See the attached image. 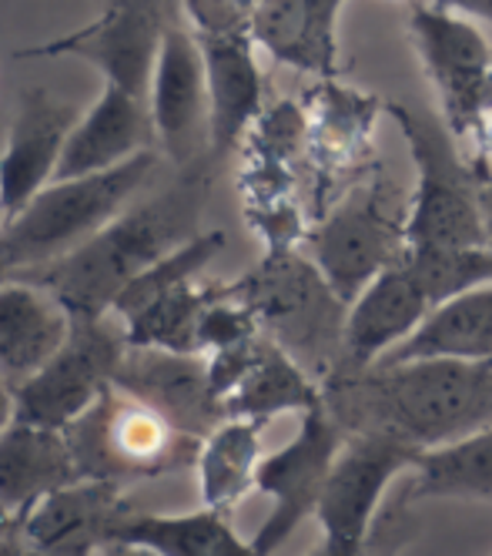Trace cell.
Wrapping results in <instances>:
<instances>
[{"label": "cell", "mask_w": 492, "mask_h": 556, "mask_svg": "<svg viewBox=\"0 0 492 556\" xmlns=\"http://www.w3.org/2000/svg\"><path fill=\"white\" fill-rule=\"evenodd\" d=\"M429 312L432 299L405 258H399L349 305L342 349L345 366H376L382 355H389L426 323Z\"/></svg>", "instance_id": "obj_18"}, {"label": "cell", "mask_w": 492, "mask_h": 556, "mask_svg": "<svg viewBox=\"0 0 492 556\" xmlns=\"http://www.w3.org/2000/svg\"><path fill=\"white\" fill-rule=\"evenodd\" d=\"M479 205H482V225H485V242L492 249V181L482 185V194H479Z\"/></svg>", "instance_id": "obj_35"}, {"label": "cell", "mask_w": 492, "mask_h": 556, "mask_svg": "<svg viewBox=\"0 0 492 556\" xmlns=\"http://www.w3.org/2000/svg\"><path fill=\"white\" fill-rule=\"evenodd\" d=\"M321 406L355 435H392L416 453L442 450L492 426V363L339 366L325 379Z\"/></svg>", "instance_id": "obj_1"}, {"label": "cell", "mask_w": 492, "mask_h": 556, "mask_svg": "<svg viewBox=\"0 0 492 556\" xmlns=\"http://www.w3.org/2000/svg\"><path fill=\"white\" fill-rule=\"evenodd\" d=\"M117 540L144 543L161 556H258L252 540L244 543L231 530L228 513L218 509H194L181 516H131L121 527Z\"/></svg>", "instance_id": "obj_26"}, {"label": "cell", "mask_w": 492, "mask_h": 556, "mask_svg": "<svg viewBox=\"0 0 492 556\" xmlns=\"http://www.w3.org/2000/svg\"><path fill=\"white\" fill-rule=\"evenodd\" d=\"M386 114L395 117L402 138L408 141L413 162L419 172L416 194L408 202L405 242L408 245H489L479 194L482 178L479 168H469L453 141L445 122H436L429 111L408 108L399 101L382 104Z\"/></svg>", "instance_id": "obj_5"}, {"label": "cell", "mask_w": 492, "mask_h": 556, "mask_svg": "<svg viewBox=\"0 0 492 556\" xmlns=\"http://www.w3.org/2000/svg\"><path fill=\"white\" fill-rule=\"evenodd\" d=\"M80 114L85 111L77 104L51 94L48 88L21 91L8 144L0 151V208L8 222L54 181L64 144Z\"/></svg>", "instance_id": "obj_14"}, {"label": "cell", "mask_w": 492, "mask_h": 556, "mask_svg": "<svg viewBox=\"0 0 492 556\" xmlns=\"http://www.w3.org/2000/svg\"><path fill=\"white\" fill-rule=\"evenodd\" d=\"M148 111L161 151L175 165L191 168L201 154L212 151L209 128V74L198 37L188 27H172L151 77Z\"/></svg>", "instance_id": "obj_13"}, {"label": "cell", "mask_w": 492, "mask_h": 556, "mask_svg": "<svg viewBox=\"0 0 492 556\" xmlns=\"http://www.w3.org/2000/svg\"><path fill=\"white\" fill-rule=\"evenodd\" d=\"M74 480L80 476L64 432L14 419V426L0 435V503L21 523L40 500Z\"/></svg>", "instance_id": "obj_22"}, {"label": "cell", "mask_w": 492, "mask_h": 556, "mask_svg": "<svg viewBox=\"0 0 492 556\" xmlns=\"http://www.w3.org/2000/svg\"><path fill=\"white\" fill-rule=\"evenodd\" d=\"M14 419H17V395L4 379H0V435L14 426Z\"/></svg>", "instance_id": "obj_33"}, {"label": "cell", "mask_w": 492, "mask_h": 556, "mask_svg": "<svg viewBox=\"0 0 492 556\" xmlns=\"http://www.w3.org/2000/svg\"><path fill=\"white\" fill-rule=\"evenodd\" d=\"M255 315L258 329L285 349L305 372L332 376L336 352L345 349L349 305L325 282L315 262L272 252L255 271L225 289Z\"/></svg>", "instance_id": "obj_4"}, {"label": "cell", "mask_w": 492, "mask_h": 556, "mask_svg": "<svg viewBox=\"0 0 492 556\" xmlns=\"http://www.w3.org/2000/svg\"><path fill=\"white\" fill-rule=\"evenodd\" d=\"M80 480H154L198 459L201 440L181 432L128 389L111 386L98 406L80 416L67 432Z\"/></svg>", "instance_id": "obj_6"}, {"label": "cell", "mask_w": 492, "mask_h": 556, "mask_svg": "<svg viewBox=\"0 0 492 556\" xmlns=\"http://www.w3.org/2000/svg\"><path fill=\"white\" fill-rule=\"evenodd\" d=\"M185 0H108L98 21L21 58H80L94 64L108 85L148 101L164 37L181 24Z\"/></svg>", "instance_id": "obj_9"}, {"label": "cell", "mask_w": 492, "mask_h": 556, "mask_svg": "<svg viewBox=\"0 0 492 556\" xmlns=\"http://www.w3.org/2000/svg\"><path fill=\"white\" fill-rule=\"evenodd\" d=\"M74 329L71 308L24 278L0 282V379L14 392L45 369Z\"/></svg>", "instance_id": "obj_17"}, {"label": "cell", "mask_w": 492, "mask_h": 556, "mask_svg": "<svg viewBox=\"0 0 492 556\" xmlns=\"http://www.w3.org/2000/svg\"><path fill=\"white\" fill-rule=\"evenodd\" d=\"M436 11H445V14H466V17H479L485 24H492V0H436L432 4Z\"/></svg>", "instance_id": "obj_32"}, {"label": "cell", "mask_w": 492, "mask_h": 556, "mask_svg": "<svg viewBox=\"0 0 492 556\" xmlns=\"http://www.w3.org/2000/svg\"><path fill=\"white\" fill-rule=\"evenodd\" d=\"M413 37L442 98L445 128L466 135L485 128L492 111V54L476 24L436 8H413Z\"/></svg>", "instance_id": "obj_12"}, {"label": "cell", "mask_w": 492, "mask_h": 556, "mask_svg": "<svg viewBox=\"0 0 492 556\" xmlns=\"http://www.w3.org/2000/svg\"><path fill=\"white\" fill-rule=\"evenodd\" d=\"M262 429L265 422L225 419L201 440L198 450V490L204 509L228 513L255 490L262 466Z\"/></svg>", "instance_id": "obj_25"}, {"label": "cell", "mask_w": 492, "mask_h": 556, "mask_svg": "<svg viewBox=\"0 0 492 556\" xmlns=\"http://www.w3.org/2000/svg\"><path fill=\"white\" fill-rule=\"evenodd\" d=\"M209 74L212 154L225 157L262 114V71L252 34H194Z\"/></svg>", "instance_id": "obj_20"}, {"label": "cell", "mask_w": 492, "mask_h": 556, "mask_svg": "<svg viewBox=\"0 0 492 556\" xmlns=\"http://www.w3.org/2000/svg\"><path fill=\"white\" fill-rule=\"evenodd\" d=\"M416 496L492 500V426L459 443L429 450L416 463Z\"/></svg>", "instance_id": "obj_28"}, {"label": "cell", "mask_w": 492, "mask_h": 556, "mask_svg": "<svg viewBox=\"0 0 492 556\" xmlns=\"http://www.w3.org/2000/svg\"><path fill=\"white\" fill-rule=\"evenodd\" d=\"M157 172V154L141 151L111 172L51 181L34 202L4 225L0 245L8 252L11 275L48 265L91 242L117 215H125L148 178Z\"/></svg>", "instance_id": "obj_3"}, {"label": "cell", "mask_w": 492, "mask_h": 556, "mask_svg": "<svg viewBox=\"0 0 492 556\" xmlns=\"http://www.w3.org/2000/svg\"><path fill=\"white\" fill-rule=\"evenodd\" d=\"M101 556H161L157 549H151V546H144V543H131V540H114V543H108L104 546V553Z\"/></svg>", "instance_id": "obj_34"}, {"label": "cell", "mask_w": 492, "mask_h": 556, "mask_svg": "<svg viewBox=\"0 0 492 556\" xmlns=\"http://www.w3.org/2000/svg\"><path fill=\"white\" fill-rule=\"evenodd\" d=\"M128 520L117 483L74 480L40 500L21 530L30 549L45 556H94L117 540Z\"/></svg>", "instance_id": "obj_16"}, {"label": "cell", "mask_w": 492, "mask_h": 556, "mask_svg": "<svg viewBox=\"0 0 492 556\" xmlns=\"http://www.w3.org/2000/svg\"><path fill=\"white\" fill-rule=\"evenodd\" d=\"M395 185H368L328 215L312 235V262L332 292L352 305L376 278L395 265L408 242Z\"/></svg>", "instance_id": "obj_8"}, {"label": "cell", "mask_w": 492, "mask_h": 556, "mask_svg": "<svg viewBox=\"0 0 492 556\" xmlns=\"http://www.w3.org/2000/svg\"><path fill=\"white\" fill-rule=\"evenodd\" d=\"M339 453H342V426L325 413V406H315L302 413V426L292 435V443H285L278 453L262 459L255 490L272 500V513L252 536L258 556H272L299 530V523L315 516L318 496Z\"/></svg>", "instance_id": "obj_10"}, {"label": "cell", "mask_w": 492, "mask_h": 556, "mask_svg": "<svg viewBox=\"0 0 492 556\" xmlns=\"http://www.w3.org/2000/svg\"><path fill=\"white\" fill-rule=\"evenodd\" d=\"M265 0H185L194 34H249L255 11Z\"/></svg>", "instance_id": "obj_31"}, {"label": "cell", "mask_w": 492, "mask_h": 556, "mask_svg": "<svg viewBox=\"0 0 492 556\" xmlns=\"http://www.w3.org/2000/svg\"><path fill=\"white\" fill-rule=\"evenodd\" d=\"M419 456L422 453L392 440V435H352V443L339 453L332 472H328L315 506L321 540L358 556L389 483L402 469H416Z\"/></svg>", "instance_id": "obj_11"}, {"label": "cell", "mask_w": 492, "mask_h": 556, "mask_svg": "<svg viewBox=\"0 0 492 556\" xmlns=\"http://www.w3.org/2000/svg\"><path fill=\"white\" fill-rule=\"evenodd\" d=\"M218 289H198L194 282H185L178 289H168L125 315V332L131 345L141 349H164L181 355H201L198 345V326L201 315L215 302Z\"/></svg>", "instance_id": "obj_27"}, {"label": "cell", "mask_w": 492, "mask_h": 556, "mask_svg": "<svg viewBox=\"0 0 492 556\" xmlns=\"http://www.w3.org/2000/svg\"><path fill=\"white\" fill-rule=\"evenodd\" d=\"M345 0H265L252 17V41L295 71L336 74V24Z\"/></svg>", "instance_id": "obj_21"}, {"label": "cell", "mask_w": 492, "mask_h": 556, "mask_svg": "<svg viewBox=\"0 0 492 556\" xmlns=\"http://www.w3.org/2000/svg\"><path fill=\"white\" fill-rule=\"evenodd\" d=\"M151 144H154V125H151L148 101L114 85H104L101 98L74 125L54 181L111 172L138 157L141 151H151Z\"/></svg>", "instance_id": "obj_19"}, {"label": "cell", "mask_w": 492, "mask_h": 556, "mask_svg": "<svg viewBox=\"0 0 492 556\" xmlns=\"http://www.w3.org/2000/svg\"><path fill=\"white\" fill-rule=\"evenodd\" d=\"M419 359H456L492 363V286L463 292L436 305L426 323L382 355V366L419 363Z\"/></svg>", "instance_id": "obj_23"}, {"label": "cell", "mask_w": 492, "mask_h": 556, "mask_svg": "<svg viewBox=\"0 0 492 556\" xmlns=\"http://www.w3.org/2000/svg\"><path fill=\"white\" fill-rule=\"evenodd\" d=\"M4 278H11V262H8L4 245H0V282H4Z\"/></svg>", "instance_id": "obj_38"}, {"label": "cell", "mask_w": 492, "mask_h": 556, "mask_svg": "<svg viewBox=\"0 0 492 556\" xmlns=\"http://www.w3.org/2000/svg\"><path fill=\"white\" fill-rule=\"evenodd\" d=\"M222 249H225V231H201L198 238H191L188 245H181V249L172 252L168 258H161L154 268H148V271L138 278V282L117 299L114 315H117V319H125V315H131L135 308H141V305L151 302L154 295L191 282V278H194L204 265H209Z\"/></svg>", "instance_id": "obj_30"}, {"label": "cell", "mask_w": 492, "mask_h": 556, "mask_svg": "<svg viewBox=\"0 0 492 556\" xmlns=\"http://www.w3.org/2000/svg\"><path fill=\"white\" fill-rule=\"evenodd\" d=\"M222 406L225 419L268 422L278 413H308L321 406V392L289 352L278 349L272 339H258L249 372L241 376Z\"/></svg>", "instance_id": "obj_24"}, {"label": "cell", "mask_w": 492, "mask_h": 556, "mask_svg": "<svg viewBox=\"0 0 492 556\" xmlns=\"http://www.w3.org/2000/svg\"><path fill=\"white\" fill-rule=\"evenodd\" d=\"M131 349L125 323L111 315H74V329L54 359L24 382L17 395V419L67 432L88 416L101 395L114 386V376Z\"/></svg>", "instance_id": "obj_7"}, {"label": "cell", "mask_w": 492, "mask_h": 556, "mask_svg": "<svg viewBox=\"0 0 492 556\" xmlns=\"http://www.w3.org/2000/svg\"><path fill=\"white\" fill-rule=\"evenodd\" d=\"M209 194V178L188 175L144 202L117 215L91 242L77 245L58 262L17 271L14 278L54 292L71 315H114L117 299L138 278L198 238V215Z\"/></svg>", "instance_id": "obj_2"}, {"label": "cell", "mask_w": 492, "mask_h": 556, "mask_svg": "<svg viewBox=\"0 0 492 556\" xmlns=\"http://www.w3.org/2000/svg\"><path fill=\"white\" fill-rule=\"evenodd\" d=\"M21 556H45V553H37V549H27V553H21Z\"/></svg>", "instance_id": "obj_40"}, {"label": "cell", "mask_w": 492, "mask_h": 556, "mask_svg": "<svg viewBox=\"0 0 492 556\" xmlns=\"http://www.w3.org/2000/svg\"><path fill=\"white\" fill-rule=\"evenodd\" d=\"M114 386L128 389L161 416H168L188 435H209L215 426L225 422L222 400L209 379V359L204 355H181L164 349H141L131 345L125 352Z\"/></svg>", "instance_id": "obj_15"}, {"label": "cell", "mask_w": 492, "mask_h": 556, "mask_svg": "<svg viewBox=\"0 0 492 556\" xmlns=\"http://www.w3.org/2000/svg\"><path fill=\"white\" fill-rule=\"evenodd\" d=\"M402 258L432 299V308L463 292L492 286L489 245H408Z\"/></svg>", "instance_id": "obj_29"}, {"label": "cell", "mask_w": 492, "mask_h": 556, "mask_svg": "<svg viewBox=\"0 0 492 556\" xmlns=\"http://www.w3.org/2000/svg\"><path fill=\"white\" fill-rule=\"evenodd\" d=\"M308 556H355V553H349V549H339V546H332V543H318Z\"/></svg>", "instance_id": "obj_37"}, {"label": "cell", "mask_w": 492, "mask_h": 556, "mask_svg": "<svg viewBox=\"0 0 492 556\" xmlns=\"http://www.w3.org/2000/svg\"><path fill=\"white\" fill-rule=\"evenodd\" d=\"M14 527L21 530V520H17V516H14L4 503H0V540H8V533H11Z\"/></svg>", "instance_id": "obj_36"}, {"label": "cell", "mask_w": 492, "mask_h": 556, "mask_svg": "<svg viewBox=\"0 0 492 556\" xmlns=\"http://www.w3.org/2000/svg\"><path fill=\"white\" fill-rule=\"evenodd\" d=\"M4 225H8V215H4V208H0V231H4Z\"/></svg>", "instance_id": "obj_39"}]
</instances>
